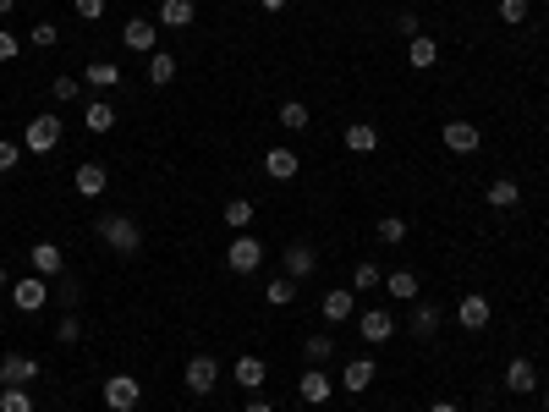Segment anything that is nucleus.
Returning a JSON list of instances; mask_svg holds the SVG:
<instances>
[{"mask_svg":"<svg viewBox=\"0 0 549 412\" xmlns=\"http://www.w3.org/2000/svg\"><path fill=\"white\" fill-rule=\"evenodd\" d=\"M93 237H100L110 253H121V259H133V253H143V226L126 214H100V226H93Z\"/></svg>","mask_w":549,"mask_h":412,"instance_id":"obj_1","label":"nucleus"},{"mask_svg":"<svg viewBox=\"0 0 549 412\" xmlns=\"http://www.w3.org/2000/svg\"><path fill=\"white\" fill-rule=\"evenodd\" d=\"M225 264H231V275H253L258 264H264V242L247 237V231H237L231 247H225Z\"/></svg>","mask_w":549,"mask_h":412,"instance_id":"obj_2","label":"nucleus"},{"mask_svg":"<svg viewBox=\"0 0 549 412\" xmlns=\"http://www.w3.org/2000/svg\"><path fill=\"white\" fill-rule=\"evenodd\" d=\"M100 396H105V407H110V412H133V407L143 401V385H138L133 374H110L105 385H100Z\"/></svg>","mask_w":549,"mask_h":412,"instance_id":"obj_3","label":"nucleus"},{"mask_svg":"<svg viewBox=\"0 0 549 412\" xmlns=\"http://www.w3.org/2000/svg\"><path fill=\"white\" fill-rule=\"evenodd\" d=\"M22 149L28 154H55L61 149V121L55 116H34V121H28V133H22Z\"/></svg>","mask_w":549,"mask_h":412,"instance_id":"obj_4","label":"nucleus"},{"mask_svg":"<svg viewBox=\"0 0 549 412\" xmlns=\"http://www.w3.org/2000/svg\"><path fill=\"white\" fill-rule=\"evenodd\" d=\"M182 379H187V391H192V396H209V391L220 385V363H214L209 352H192V358H187V374H182Z\"/></svg>","mask_w":549,"mask_h":412,"instance_id":"obj_5","label":"nucleus"},{"mask_svg":"<svg viewBox=\"0 0 549 412\" xmlns=\"http://www.w3.org/2000/svg\"><path fill=\"white\" fill-rule=\"evenodd\" d=\"M121 44L133 50V55H154L159 50V22H149V17H133L121 28Z\"/></svg>","mask_w":549,"mask_h":412,"instance_id":"obj_6","label":"nucleus"},{"mask_svg":"<svg viewBox=\"0 0 549 412\" xmlns=\"http://www.w3.org/2000/svg\"><path fill=\"white\" fill-rule=\"evenodd\" d=\"M335 391H341V385H335V379H330L325 368H303V379H297V396H303L308 407H325Z\"/></svg>","mask_w":549,"mask_h":412,"instance_id":"obj_7","label":"nucleus"},{"mask_svg":"<svg viewBox=\"0 0 549 412\" xmlns=\"http://www.w3.org/2000/svg\"><path fill=\"white\" fill-rule=\"evenodd\" d=\"M440 143H445L450 154H478L483 133H478L472 121H445V126H440Z\"/></svg>","mask_w":549,"mask_h":412,"instance_id":"obj_8","label":"nucleus"},{"mask_svg":"<svg viewBox=\"0 0 549 412\" xmlns=\"http://www.w3.org/2000/svg\"><path fill=\"white\" fill-rule=\"evenodd\" d=\"M12 303H17V313H39V308L50 303V280H44V275L17 280V287H12Z\"/></svg>","mask_w":549,"mask_h":412,"instance_id":"obj_9","label":"nucleus"},{"mask_svg":"<svg viewBox=\"0 0 549 412\" xmlns=\"http://www.w3.org/2000/svg\"><path fill=\"white\" fill-rule=\"evenodd\" d=\"M489 319H495V303L483 297V292H467V297L456 303V325H462V330H483Z\"/></svg>","mask_w":549,"mask_h":412,"instance_id":"obj_10","label":"nucleus"},{"mask_svg":"<svg viewBox=\"0 0 549 412\" xmlns=\"http://www.w3.org/2000/svg\"><path fill=\"white\" fill-rule=\"evenodd\" d=\"M34 379H39V358H28V352L0 358V385H34Z\"/></svg>","mask_w":549,"mask_h":412,"instance_id":"obj_11","label":"nucleus"},{"mask_svg":"<svg viewBox=\"0 0 549 412\" xmlns=\"http://www.w3.org/2000/svg\"><path fill=\"white\" fill-rule=\"evenodd\" d=\"M72 187H77V193H83V198H100V193H105V187H110V171H105L100 160H83V166L72 171Z\"/></svg>","mask_w":549,"mask_h":412,"instance_id":"obj_12","label":"nucleus"},{"mask_svg":"<svg viewBox=\"0 0 549 412\" xmlns=\"http://www.w3.org/2000/svg\"><path fill=\"white\" fill-rule=\"evenodd\" d=\"M319 313H325L330 325H346L351 313H358V292H346V287H335V292H325L319 297Z\"/></svg>","mask_w":549,"mask_h":412,"instance_id":"obj_13","label":"nucleus"},{"mask_svg":"<svg viewBox=\"0 0 549 412\" xmlns=\"http://www.w3.org/2000/svg\"><path fill=\"white\" fill-rule=\"evenodd\" d=\"M28 264H34V275H44V280H55L61 270H67V259H61L55 242H34V247H28Z\"/></svg>","mask_w":549,"mask_h":412,"instance_id":"obj_14","label":"nucleus"},{"mask_svg":"<svg viewBox=\"0 0 549 412\" xmlns=\"http://www.w3.org/2000/svg\"><path fill=\"white\" fill-rule=\"evenodd\" d=\"M374 374H379V368H374V358H351V363L341 368V391H351V396H363V391L374 385Z\"/></svg>","mask_w":549,"mask_h":412,"instance_id":"obj_15","label":"nucleus"},{"mask_svg":"<svg viewBox=\"0 0 549 412\" xmlns=\"http://www.w3.org/2000/svg\"><path fill=\"white\" fill-rule=\"evenodd\" d=\"M297 171H303L297 149H270V154H264V176H270V182H292Z\"/></svg>","mask_w":549,"mask_h":412,"instance_id":"obj_16","label":"nucleus"},{"mask_svg":"<svg viewBox=\"0 0 549 412\" xmlns=\"http://www.w3.org/2000/svg\"><path fill=\"white\" fill-rule=\"evenodd\" d=\"M280 264H286V275H292V280H303V275H313V270H319V253H313L308 242H292V247L280 253Z\"/></svg>","mask_w":549,"mask_h":412,"instance_id":"obj_17","label":"nucleus"},{"mask_svg":"<svg viewBox=\"0 0 549 412\" xmlns=\"http://www.w3.org/2000/svg\"><path fill=\"white\" fill-rule=\"evenodd\" d=\"M192 17H198V6H192V0H159V28H171V34L192 28Z\"/></svg>","mask_w":549,"mask_h":412,"instance_id":"obj_18","label":"nucleus"},{"mask_svg":"<svg viewBox=\"0 0 549 412\" xmlns=\"http://www.w3.org/2000/svg\"><path fill=\"white\" fill-rule=\"evenodd\" d=\"M505 391H516V396L538 391V368H533L528 358H511V363H505Z\"/></svg>","mask_w":549,"mask_h":412,"instance_id":"obj_19","label":"nucleus"},{"mask_svg":"<svg viewBox=\"0 0 549 412\" xmlns=\"http://www.w3.org/2000/svg\"><path fill=\"white\" fill-rule=\"evenodd\" d=\"M341 143H346L351 154H374V149H379V126H374V121H351L346 133H341Z\"/></svg>","mask_w":549,"mask_h":412,"instance_id":"obj_20","label":"nucleus"},{"mask_svg":"<svg viewBox=\"0 0 549 412\" xmlns=\"http://www.w3.org/2000/svg\"><path fill=\"white\" fill-rule=\"evenodd\" d=\"M231 379H237L242 391H264L270 368H264V358H237V363H231Z\"/></svg>","mask_w":549,"mask_h":412,"instance_id":"obj_21","label":"nucleus"},{"mask_svg":"<svg viewBox=\"0 0 549 412\" xmlns=\"http://www.w3.org/2000/svg\"><path fill=\"white\" fill-rule=\"evenodd\" d=\"M83 83H88L93 93H110V88L121 83V67H116V61H88V72H83Z\"/></svg>","mask_w":549,"mask_h":412,"instance_id":"obj_22","label":"nucleus"},{"mask_svg":"<svg viewBox=\"0 0 549 412\" xmlns=\"http://www.w3.org/2000/svg\"><path fill=\"white\" fill-rule=\"evenodd\" d=\"M116 121H121V116H116V105H110V100H93V105L83 110V126H88L93 138H105V133H110Z\"/></svg>","mask_w":549,"mask_h":412,"instance_id":"obj_23","label":"nucleus"},{"mask_svg":"<svg viewBox=\"0 0 549 412\" xmlns=\"http://www.w3.org/2000/svg\"><path fill=\"white\" fill-rule=\"evenodd\" d=\"M440 61V44L429 39V34H417V39H407V67H417V72H429Z\"/></svg>","mask_w":549,"mask_h":412,"instance_id":"obj_24","label":"nucleus"},{"mask_svg":"<svg viewBox=\"0 0 549 412\" xmlns=\"http://www.w3.org/2000/svg\"><path fill=\"white\" fill-rule=\"evenodd\" d=\"M483 198H489V209H516V204H522V187H516L511 176H495Z\"/></svg>","mask_w":549,"mask_h":412,"instance_id":"obj_25","label":"nucleus"},{"mask_svg":"<svg viewBox=\"0 0 549 412\" xmlns=\"http://www.w3.org/2000/svg\"><path fill=\"white\" fill-rule=\"evenodd\" d=\"M396 335V319L384 308H363V341H391Z\"/></svg>","mask_w":549,"mask_h":412,"instance_id":"obj_26","label":"nucleus"},{"mask_svg":"<svg viewBox=\"0 0 549 412\" xmlns=\"http://www.w3.org/2000/svg\"><path fill=\"white\" fill-rule=\"evenodd\" d=\"M149 83H154V88H166V83H176V55H166V50H154V55H149Z\"/></svg>","mask_w":549,"mask_h":412,"instance_id":"obj_27","label":"nucleus"},{"mask_svg":"<svg viewBox=\"0 0 549 412\" xmlns=\"http://www.w3.org/2000/svg\"><path fill=\"white\" fill-rule=\"evenodd\" d=\"M434 330H440V308H434V303H417V313H412V335H417V341H434Z\"/></svg>","mask_w":549,"mask_h":412,"instance_id":"obj_28","label":"nucleus"},{"mask_svg":"<svg viewBox=\"0 0 549 412\" xmlns=\"http://www.w3.org/2000/svg\"><path fill=\"white\" fill-rule=\"evenodd\" d=\"M303 358H308V368H325V363L335 358V341H330V335H308V341H303Z\"/></svg>","mask_w":549,"mask_h":412,"instance_id":"obj_29","label":"nucleus"},{"mask_svg":"<svg viewBox=\"0 0 549 412\" xmlns=\"http://www.w3.org/2000/svg\"><path fill=\"white\" fill-rule=\"evenodd\" d=\"M264 297H270V308H292L297 303V280L292 275H275L270 287H264Z\"/></svg>","mask_w":549,"mask_h":412,"instance_id":"obj_30","label":"nucleus"},{"mask_svg":"<svg viewBox=\"0 0 549 412\" xmlns=\"http://www.w3.org/2000/svg\"><path fill=\"white\" fill-rule=\"evenodd\" d=\"M280 126H286V133H308V105L303 100H286L280 105Z\"/></svg>","mask_w":549,"mask_h":412,"instance_id":"obj_31","label":"nucleus"},{"mask_svg":"<svg viewBox=\"0 0 549 412\" xmlns=\"http://www.w3.org/2000/svg\"><path fill=\"white\" fill-rule=\"evenodd\" d=\"M374 287H384V270L379 264H358V270H351V292H374Z\"/></svg>","mask_w":549,"mask_h":412,"instance_id":"obj_32","label":"nucleus"},{"mask_svg":"<svg viewBox=\"0 0 549 412\" xmlns=\"http://www.w3.org/2000/svg\"><path fill=\"white\" fill-rule=\"evenodd\" d=\"M384 292H391V297H417V275L412 270H396V275H384Z\"/></svg>","mask_w":549,"mask_h":412,"instance_id":"obj_33","label":"nucleus"},{"mask_svg":"<svg viewBox=\"0 0 549 412\" xmlns=\"http://www.w3.org/2000/svg\"><path fill=\"white\" fill-rule=\"evenodd\" d=\"M0 412H34V396H28V385H6V391H0Z\"/></svg>","mask_w":549,"mask_h":412,"instance_id":"obj_34","label":"nucleus"},{"mask_svg":"<svg viewBox=\"0 0 549 412\" xmlns=\"http://www.w3.org/2000/svg\"><path fill=\"white\" fill-rule=\"evenodd\" d=\"M374 231H379V242H384V247H396V242H407V220H401V214H384Z\"/></svg>","mask_w":549,"mask_h":412,"instance_id":"obj_35","label":"nucleus"},{"mask_svg":"<svg viewBox=\"0 0 549 412\" xmlns=\"http://www.w3.org/2000/svg\"><path fill=\"white\" fill-rule=\"evenodd\" d=\"M225 226L247 231V226H253V204H247V198H231V204H225Z\"/></svg>","mask_w":549,"mask_h":412,"instance_id":"obj_36","label":"nucleus"},{"mask_svg":"<svg viewBox=\"0 0 549 412\" xmlns=\"http://www.w3.org/2000/svg\"><path fill=\"white\" fill-rule=\"evenodd\" d=\"M50 93H55V105H72L83 93V77H50Z\"/></svg>","mask_w":549,"mask_h":412,"instance_id":"obj_37","label":"nucleus"},{"mask_svg":"<svg viewBox=\"0 0 549 412\" xmlns=\"http://www.w3.org/2000/svg\"><path fill=\"white\" fill-rule=\"evenodd\" d=\"M22 166V143H12V138H0V176H12Z\"/></svg>","mask_w":549,"mask_h":412,"instance_id":"obj_38","label":"nucleus"},{"mask_svg":"<svg viewBox=\"0 0 549 412\" xmlns=\"http://www.w3.org/2000/svg\"><path fill=\"white\" fill-rule=\"evenodd\" d=\"M500 22L505 28H522L528 22V0H500Z\"/></svg>","mask_w":549,"mask_h":412,"instance_id":"obj_39","label":"nucleus"},{"mask_svg":"<svg viewBox=\"0 0 549 412\" xmlns=\"http://www.w3.org/2000/svg\"><path fill=\"white\" fill-rule=\"evenodd\" d=\"M55 22H39V28H28V44H34V50H55Z\"/></svg>","mask_w":549,"mask_h":412,"instance_id":"obj_40","label":"nucleus"},{"mask_svg":"<svg viewBox=\"0 0 549 412\" xmlns=\"http://www.w3.org/2000/svg\"><path fill=\"white\" fill-rule=\"evenodd\" d=\"M77 335H83V325H77V319H72V313H67V319H61V325H55V341H61V346H77Z\"/></svg>","mask_w":549,"mask_h":412,"instance_id":"obj_41","label":"nucleus"},{"mask_svg":"<svg viewBox=\"0 0 549 412\" xmlns=\"http://www.w3.org/2000/svg\"><path fill=\"white\" fill-rule=\"evenodd\" d=\"M83 22H105V0H72Z\"/></svg>","mask_w":549,"mask_h":412,"instance_id":"obj_42","label":"nucleus"},{"mask_svg":"<svg viewBox=\"0 0 549 412\" xmlns=\"http://www.w3.org/2000/svg\"><path fill=\"white\" fill-rule=\"evenodd\" d=\"M22 55V39L17 34H6V28H0V67H6V61H17Z\"/></svg>","mask_w":549,"mask_h":412,"instance_id":"obj_43","label":"nucleus"},{"mask_svg":"<svg viewBox=\"0 0 549 412\" xmlns=\"http://www.w3.org/2000/svg\"><path fill=\"white\" fill-rule=\"evenodd\" d=\"M55 303H61V308H77V303H83V297H77V280H61V297H55Z\"/></svg>","mask_w":549,"mask_h":412,"instance_id":"obj_44","label":"nucleus"},{"mask_svg":"<svg viewBox=\"0 0 549 412\" xmlns=\"http://www.w3.org/2000/svg\"><path fill=\"white\" fill-rule=\"evenodd\" d=\"M247 412H275V407H270L264 396H253V401H247Z\"/></svg>","mask_w":549,"mask_h":412,"instance_id":"obj_45","label":"nucleus"},{"mask_svg":"<svg viewBox=\"0 0 549 412\" xmlns=\"http://www.w3.org/2000/svg\"><path fill=\"white\" fill-rule=\"evenodd\" d=\"M258 6H264V12H286V6H292V0H258Z\"/></svg>","mask_w":549,"mask_h":412,"instance_id":"obj_46","label":"nucleus"},{"mask_svg":"<svg viewBox=\"0 0 549 412\" xmlns=\"http://www.w3.org/2000/svg\"><path fill=\"white\" fill-rule=\"evenodd\" d=\"M429 412H462V407H456V401H434Z\"/></svg>","mask_w":549,"mask_h":412,"instance_id":"obj_47","label":"nucleus"},{"mask_svg":"<svg viewBox=\"0 0 549 412\" xmlns=\"http://www.w3.org/2000/svg\"><path fill=\"white\" fill-rule=\"evenodd\" d=\"M17 12V0H0V17H12Z\"/></svg>","mask_w":549,"mask_h":412,"instance_id":"obj_48","label":"nucleus"},{"mask_svg":"<svg viewBox=\"0 0 549 412\" xmlns=\"http://www.w3.org/2000/svg\"><path fill=\"white\" fill-rule=\"evenodd\" d=\"M544 412H549V385H544Z\"/></svg>","mask_w":549,"mask_h":412,"instance_id":"obj_49","label":"nucleus"},{"mask_svg":"<svg viewBox=\"0 0 549 412\" xmlns=\"http://www.w3.org/2000/svg\"><path fill=\"white\" fill-rule=\"evenodd\" d=\"M0 287H6V270H0Z\"/></svg>","mask_w":549,"mask_h":412,"instance_id":"obj_50","label":"nucleus"}]
</instances>
